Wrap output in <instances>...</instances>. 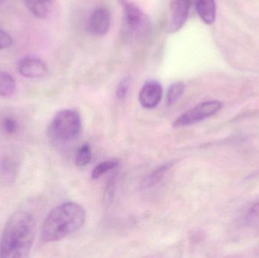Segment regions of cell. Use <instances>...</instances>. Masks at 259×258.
Segmentation results:
<instances>
[{
  "mask_svg": "<svg viewBox=\"0 0 259 258\" xmlns=\"http://www.w3.org/2000/svg\"><path fill=\"white\" fill-rule=\"evenodd\" d=\"M162 93V87L160 83L156 80H149L140 90L139 101L145 109H154L161 101Z\"/></svg>",
  "mask_w": 259,
  "mask_h": 258,
  "instance_id": "cell-8",
  "label": "cell"
},
{
  "mask_svg": "<svg viewBox=\"0 0 259 258\" xmlns=\"http://www.w3.org/2000/svg\"><path fill=\"white\" fill-rule=\"evenodd\" d=\"M111 23L112 18L109 11L106 8H98L90 18L88 29L94 36H103L110 29Z\"/></svg>",
  "mask_w": 259,
  "mask_h": 258,
  "instance_id": "cell-7",
  "label": "cell"
},
{
  "mask_svg": "<svg viewBox=\"0 0 259 258\" xmlns=\"http://www.w3.org/2000/svg\"><path fill=\"white\" fill-rule=\"evenodd\" d=\"M222 103L219 101L200 103L179 117L174 123V127H186L196 124L217 113L222 109Z\"/></svg>",
  "mask_w": 259,
  "mask_h": 258,
  "instance_id": "cell-4",
  "label": "cell"
},
{
  "mask_svg": "<svg viewBox=\"0 0 259 258\" xmlns=\"http://www.w3.org/2000/svg\"><path fill=\"white\" fill-rule=\"evenodd\" d=\"M85 219L86 212L80 204L63 203L47 215L41 227V240L44 242L62 240L80 230Z\"/></svg>",
  "mask_w": 259,
  "mask_h": 258,
  "instance_id": "cell-2",
  "label": "cell"
},
{
  "mask_svg": "<svg viewBox=\"0 0 259 258\" xmlns=\"http://www.w3.org/2000/svg\"><path fill=\"white\" fill-rule=\"evenodd\" d=\"M81 119L77 111L63 109L56 114L51 124L50 132L52 136L58 141H69L74 139L80 133Z\"/></svg>",
  "mask_w": 259,
  "mask_h": 258,
  "instance_id": "cell-3",
  "label": "cell"
},
{
  "mask_svg": "<svg viewBox=\"0 0 259 258\" xmlns=\"http://www.w3.org/2000/svg\"><path fill=\"white\" fill-rule=\"evenodd\" d=\"M192 6L191 0H173L170 6L166 30L168 33H176L187 21Z\"/></svg>",
  "mask_w": 259,
  "mask_h": 258,
  "instance_id": "cell-5",
  "label": "cell"
},
{
  "mask_svg": "<svg viewBox=\"0 0 259 258\" xmlns=\"http://www.w3.org/2000/svg\"><path fill=\"white\" fill-rule=\"evenodd\" d=\"M25 5L29 12L40 19L50 18L56 10L54 0H26Z\"/></svg>",
  "mask_w": 259,
  "mask_h": 258,
  "instance_id": "cell-9",
  "label": "cell"
},
{
  "mask_svg": "<svg viewBox=\"0 0 259 258\" xmlns=\"http://www.w3.org/2000/svg\"><path fill=\"white\" fill-rule=\"evenodd\" d=\"M201 19L206 24H212L216 18V5L214 0H191Z\"/></svg>",
  "mask_w": 259,
  "mask_h": 258,
  "instance_id": "cell-11",
  "label": "cell"
},
{
  "mask_svg": "<svg viewBox=\"0 0 259 258\" xmlns=\"http://www.w3.org/2000/svg\"><path fill=\"white\" fill-rule=\"evenodd\" d=\"M35 236L36 224L33 217L23 211L15 212L3 230L0 240V257H28Z\"/></svg>",
  "mask_w": 259,
  "mask_h": 258,
  "instance_id": "cell-1",
  "label": "cell"
},
{
  "mask_svg": "<svg viewBox=\"0 0 259 258\" xmlns=\"http://www.w3.org/2000/svg\"><path fill=\"white\" fill-rule=\"evenodd\" d=\"M18 71L21 75L31 79L41 78L48 74V68L45 62L32 56H27L20 60Z\"/></svg>",
  "mask_w": 259,
  "mask_h": 258,
  "instance_id": "cell-6",
  "label": "cell"
},
{
  "mask_svg": "<svg viewBox=\"0 0 259 258\" xmlns=\"http://www.w3.org/2000/svg\"><path fill=\"white\" fill-rule=\"evenodd\" d=\"M92 159L91 146L88 144H85L80 147L76 154L75 163L77 166L84 167L91 162Z\"/></svg>",
  "mask_w": 259,
  "mask_h": 258,
  "instance_id": "cell-17",
  "label": "cell"
},
{
  "mask_svg": "<svg viewBox=\"0 0 259 258\" xmlns=\"http://www.w3.org/2000/svg\"><path fill=\"white\" fill-rule=\"evenodd\" d=\"M16 91V82L9 73L0 71V96L9 97Z\"/></svg>",
  "mask_w": 259,
  "mask_h": 258,
  "instance_id": "cell-13",
  "label": "cell"
},
{
  "mask_svg": "<svg viewBox=\"0 0 259 258\" xmlns=\"http://www.w3.org/2000/svg\"><path fill=\"white\" fill-rule=\"evenodd\" d=\"M12 43H13V39L12 36L7 32L0 29V50L9 48Z\"/></svg>",
  "mask_w": 259,
  "mask_h": 258,
  "instance_id": "cell-20",
  "label": "cell"
},
{
  "mask_svg": "<svg viewBox=\"0 0 259 258\" xmlns=\"http://www.w3.org/2000/svg\"><path fill=\"white\" fill-rule=\"evenodd\" d=\"M18 174V165L10 159H3L0 162V185L9 186L12 184Z\"/></svg>",
  "mask_w": 259,
  "mask_h": 258,
  "instance_id": "cell-12",
  "label": "cell"
},
{
  "mask_svg": "<svg viewBox=\"0 0 259 258\" xmlns=\"http://www.w3.org/2000/svg\"><path fill=\"white\" fill-rule=\"evenodd\" d=\"M130 80L128 77H124L120 81L116 89V95L118 99L122 100L125 98L127 92H128Z\"/></svg>",
  "mask_w": 259,
  "mask_h": 258,
  "instance_id": "cell-19",
  "label": "cell"
},
{
  "mask_svg": "<svg viewBox=\"0 0 259 258\" xmlns=\"http://www.w3.org/2000/svg\"><path fill=\"white\" fill-rule=\"evenodd\" d=\"M119 165V161L117 159H111V160L106 161V162H102L95 167L92 172H91V178L93 180H97V179L101 177L103 174L112 170L115 169V168Z\"/></svg>",
  "mask_w": 259,
  "mask_h": 258,
  "instance_id": "cell-15",
  "label": "cell"
},
{
  "mask_svg": "<svg viewBox=\"0 0 259 258\" xmlns=\"http://www.w3.org/2000/svg\"><path fill=\"white\" fill-rule=\"evenodd\" d=\"M251 213L253 215H259V203H257L252 207V209H251Z\"/></svg>",
  "mask_w": 259,
  "mask_h": 258,
  "instance_id": "cell-21",
  "label": "cell"
},
{
  "mask_svg": "<svg viewBox=\"0 0 259 258\" xmlns=\"http://www.w3.org/2000/svg\"><path fill=\"white\" fill-rule=\"evenodd\" d=\"M3 2H4V0H0V5H1L2 3H3Z\"/></svg>",
  "mask_w": 259,
  "mask_h": 258,
  "instance_id": "cell-22",
  "label": "cell"
},
{
  "mask_svg": "<svg viewBox=\"0 0 259 258\" xmlns=\"http://www.w3.org/2000/svg\"><path fill=\"white\" fill-rule=\"evenodd\" d=\"M2 127L7 134L13 135L18 131V123L12 117H6L2 121Z\"/></svg>",
  "mask_w": 259,
  "mask_h": 258,
  "instance_id": "cell-18",
  "label": "cell"
},
{
  "mask_svg": "<svg viewBox=\"0 0 259 258\" xmlns=\"http://www.w3.org/2000/svg\"><path fill=\"white\" fill-rule=\"evenodd\" d=\"M124 9V21L126 25L132 30H137L143 26L144 23V15L142 11L133 3L122 0Z\"/></svg>",
  "mask_w": 259,
  "mask_h": 258,
  "instance_id": "cell-10",
  "label": "cell"
},
{
  "mask_svg": "<svg viewBox=\"0 0 259 258\" xmlns=\"http://www.w3.org/2000/svg\"><path fill=\"white\" fill-rule=\"evenodd\" d=\"M185 90V85L182 82H176L167 89L166 102L167 106H173L180 99Z\"/></svg>",
  "mask_w": 259,
  "mask_h": 258,
  "instance_id": "cell-14",
  "label": "cell"
},
{
  "mask_svg": "<svg viewBox=\"0 0 259 258\" xmlns=\"http://www.w3.org/2000/svg\"><path fill=\"white\" fill-rule=\"evenodd\" d=\"M172 165H173V164L168 163L167 164V165H163V166L160 167L158 169L155 170L154 172L149 174V175L148 176L147 178L145 180V185H146L147 187H150V186H153L154 185L158 183V182L161 180V179L162 178L164 174L167 172V170H168Z\"/></svg>",
  "mask_w": 259,
  "mask_h": 258,
  "instance_id": "cell-16",
  "label": "cell"
}]
</instances>
